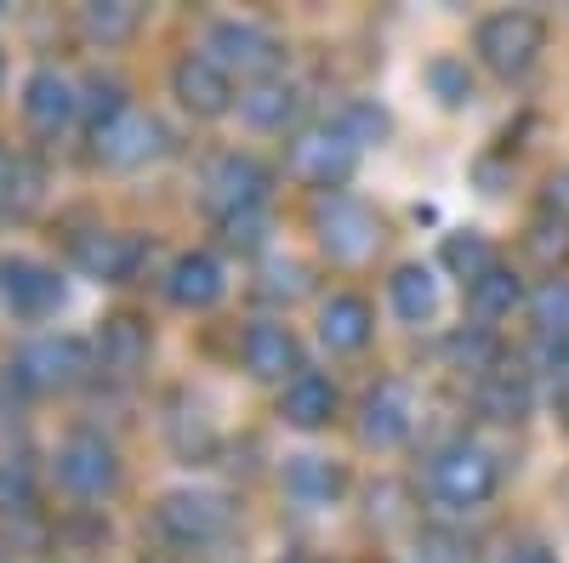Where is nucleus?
Segmentation results:
<instances>
[{
	"label": "nucleus",
	"mask_w": 569,
	"mask_h": 563,
	"mask_svg": "<svg viewBox=\"0 0 569 563\" xmlns=\"http://www.w3.org/2000/svg\"><path fill=\"white\" fill-rule=\"evenodd\" d=\"M472 52H479V63L496 74V80H525L541 52H547V18L541 12H490L479 29H472Z\"/></svg>",
	"instance_id": "nucleus-1"
},
{
	"label": "nucleus",
	"mask_w": 569,
	"mask_h": 563,
	"mask_svg": "<svg viewBox=\"0 0 569 563\" xmlns=\"http://www.w3.org/2000/svg\"><path fill=\"white\" fill-rule=\"evenodd\" d=\"M427 490L445 506H485L501 490V455L479 439H456L427 461Z\"/></svg>",
	"instance_id": "nucleus-2"
},
{
	"label": "nucleus",
	"mask_w": 569,
	"mask_h": 563,
	"mask_svg": "<svg viewBox=\"0 0 569 563\" xmlns=\"http://www.w3.org/2000/svg\"><path fill=\"white\" fill-rule=\"evenodd\" d=\"M359 154H365V143L342 125V120H325V125H308L297 143H291V177L297 182H308V188H319V194H337V188L359 171Z\"/></svg>",
	"instance_id": "nucleus-3"
},
{
	"label": "nucleus",
	"mask_w": 569,
	"mask_h": 563,
	"mask_svg": "<svg viewBox=\"0 0 569 563\" xmlns=\"http://www.w3.org/2000/svg\"><path fill=\"white\" fill-rule=\"evenodd\" d=\"M206 58H211L217 69H228V80H251V86H257V80H273L284 46H279L273 29H262V23H251V18H222V23H211V34H206Z\"/></svg>",
	"instance_id": "nucleus-4"
},
{
	"label": "nucleus",
	"mask_w": 569,
	"mask_h": 563,
	"mask_svg": "<svg viewBox=\"0 0 569 563\" xmlns=\"http://www.w3.org/2000/svg\"><path fill=\"white\" fill-rule=\"evenodd\" d=\"M313 233L330 262H370L376 245H382V222H376L370 205H359L353 194H325L313 211Z\"/></svg>",
	"instance_id": "nucleus-5"
},
{
	"label": "nucleus",
	"mask_w": 569,
	"mask_h": 563,
	"mask_svg": "<svg viewBox=\"0 0 569 563\" xmlns=\"http://www.w3.org/2000/svg\"><path fill=\"white\" fill-rule=\"evenodd\" d=\"M12 375H18L23 393H69L91 375V348L80 336H34L18 353Z\"/></svg>",
	"instance_id": "nucleus-6"
},
{
	"label": "nucleus",
	"mask_w": 569,
	"mask_h": 563,
	"mask_svg": "<svg viewBox=\"0 0 569 563\" xmlns=\"http://www.w3.org/2000/svg\"><path fill=\"white\" fill-rule=\"evenodd\" d=\"M228 524H233V506L211 490H171L154 506V530L171 546H211L217 535H228Z\"/></svg>",
	"instance_id": "nucleus-7"
},
{
	"label": "nucleus",
	"mask_w": 569,
	"mask_h": 563,
	"mask_svg": "<svg viewBox=\"0 0 569 563\" xmlns=\"http://www.w3.org/2000/svg\"><path fill=\"white\" fill-rule=\"evenodd\" d=\"M52 473H58V484H63L69 495L98 501V495H109V490L120 484V455H114V444L98 439V433H69V439L58 444V455H52Z\"/></svg>",
	"instance_id": "nucleus-8"
},
{
	"label": "nucleus",
	"mask_w": 569,
	"mask_h": 563,
	"mask_svg": "<svg viewBox=\"0 0 569 563\" xmlns=\"http://www.w3.org/2000/svg\"><path fill=\"white\" fill-rule=\"evenodd\" d=\"M273 188V171L257 160V154H222L211 171H206V211L222 222V217H240V211H262Z\"/></svg>",
	"instance_id": "nucleus-9"
},
{
	"label": "nucleus",
	"mask_w": 569,
	"mask_h": 563,
	"mask_svg": "<svg viewBox=\"0 0 569 563\" xmlns=\"http://www.w3.org/2000/svg\"><path fill=\"white\" fill-rule=\"evenodd\" d=\"M171 91H177V103H182L188 114H200V120L228 114L233 98H240V91H233V80H228V69H217L206 52H182V58H177Z\"/></svg>",
	"instance_id": "nucleus-10"
},
{
	"label": "nucleus",
	"mask_w": 569,
	"mask_h": 563,
	"mask_svg": "<svg viewBox=\"0 0 569 563\" xmlns=\"http://www.w3.org/2000/svg\"><path fill=\"white\" fill-rule=\"evenodd\" d=\"M410 428H416V393L405 382H393V375L376 382L359 404V439L376 444V450H393V444L410 439Z\"/></svg>",
	"instance_id": "nucleus-11"
},
{
	"label": "nucleus",
	"mask_w": 569,
	"mask_h": 563,
	"mask_svg": "<svg viewBox=\"0 0 569 563\" xmlns=\"http://www.w3.org/2000/svg\"><path fill=\"white\" fill-rule=\"evenodd\" d=\"M240 353H246V370L257 382H297L302 375V342H297L291 324H279V319H257L240 342Z\"/></svg>",
	"instance_id": "nucleus-12"
},
{
	"label": "nucleus",
	"mask_w": 569,
	"mask_h": 563,
	"mask_svg": "<svg viewBox=\"0 0 569 563\" xmlns=\"http://www.w3.org/2000/svg\"><path fill=\"white\" fill-rule=\"evenodd\" d=\"M0 296H7L18 319H46L63 302V279L34 257H7L0 262Z\"/></svg>",
	"instance_id": "nucleus-13"
},
{
	"label": "nucleus",
	"mask_w": 569,
	"mask_h": 563,
	"mask_svg": "<svg viewBox=\"0 0 569 563\" xmlns=\"http://www.w3.org/2000/svg\"><path fill=\"white\" fill-rule=\"evenodd\" d=\"M74 262L86 279H98V285H126V279H137V268L149 262V245L137 240V233H86V240L74 245Z\"/></svg>",
	"instance_id": "nucleus-14"
},
{
	"label": "nucleus",
	"mask_w": 569,
	"mask_h": 563,
	"mask_svg": "<svg viewBox=\"0 0 569 563\" xmlns=\"http://www.w3.org/2000/svg\"><path fill=\"white\" fill-rule=\"evenodd\" d=\"M91 143H98V160H103V165H120V171H131V165L154 160V154L166 149V125H160L154 114H137V109H126L114 125L91 131Z\"/></svg>",
	"instance_id": "nucleus-15"
},
{
	"label": "nucleus",
	"mask_w": 569,
	"mask_h": 563,
	"mask_svg": "<svg viewBox=\"0 0 569 563\" xmlns=\"http://www.w3.org/2000/svg\"><path fill=\"white\" fill-rule=\"evenodd\" d=\"M80 114V86L58 69H34L23 80V120L34 131H63Z\"/></svg>",
	"instance_id": "nucleus-16"
},
{
	"label": "nucleus",
	"mask_w": 569,
	"mask_h": 563,
	"mask_svg": "<svg viewBox=\"0 0 569 563\" xmlns=\"http://www.w3.org/2000/svg\"><path fill=\"white\" fill-rule=\"evenodd\" d=\"M222 291H228V279H222V262L211 251H182L171 262V273H166V296L177 308H194V313L200 308H217Z\"/></svg>",
	"instance_id": "nucleus-17"
},
{
	"label": "nucleus",
	"mask_w": 569,
	"mask_h": 563,
	"mask_svg": "<svg viewBox=\"0 0 569 563\" xmlns=\"http://www.w3.org/2000/svg\"><path fill=\"white\" fill-rule=\"evenodd\" d=\"M370 336H376V313H370L365 296L342 291V296H330V302L319 308V342H325L330 353H359Z\"/></svg>",
	"instance_id": "nucleus-18"
},
{
	"label": "nucleus",
	"mask_w": 569,
	"mask_h": 563,
	"mask_svg": "<svg viewBox=\"0 0 569 563\" xmlns=\"http://www.w3.org/2000/svg\"><path fill=\"white\" fill-rule=\"evenodd\" d=\"M472 404H479V415L490 421H525L536 393H530V375L518 370V364H496L479 375V388H472Z\"/></svg>",
	"instance_id": "nucleus-19"
},
{
	"label": "nucleus",
	"mask_w": 569,
	"mask_h": 563,
	"mask_svg": "<svg viewBox=\"0 0 569 563\" xmlns=\"http://www.w3.org/2000/svg\"><path fill=\"white\" fill-rule=\"evenodd\" d=\"M279 415L291 421V428H302V433L325 428V421L337 415V382H330V375H319V370H302L297 382H284Z\"/></svg>",
	"instance_id": "nucleus-20"
},
{
	"label": "nucleus",
	"mask_w": 569,
	"mask_h": 563,
	"mask_svg": "<svg viewBox=\"0 0 569 563\" xmlns=\"http://www.w3.org/2000/svg\"><path fill=\"white\" fill-rule=\"evenodd\" d=\"M98 359H103L114 375H137L142 364H149V324L131 319V313L103 319V331H98Z\"/></svg>",
	"instance_id": "nucleus-21"
},
{
	"label": "nucleus",
	"mask_w": 569,
	"mask_h": 563,
	"mask_svg": "<svg viewBox=\"0 0 569 563\" xmlns=\"http://www.w3.org/2000/svg\"><path fill=\"white\" fill-rule=\"evenodd\" d=\"M240 114L257 131H284V125L302 114V91L291 80H257V86L240 91Z\"/></svg>",
	"instance_id": "nucleus-22"
},
{
	"label": "nucleus",
	"mask_w": 569,
	"mask_h": 563,
	"mask_svg": "<svg viewBox=\"0 0 569 563\" xmlns=\"http://www.w3.org/2000/svg\"><path fill=\"white\" fill-rule=\"evenodd\" d=\"M388 302H393V313H399V319L421 324L427 313L439 308V285H433V273H427L421 262L393 268V279H388Z\"/></svg>",
	"instance_id": "nucleus-23"
},
{
	"label": "nucleus",
	"mask_w": 569,
	"mask_h": 563,
	"mask_svg": "<svg viewBox=\"0 0 569 563\" xmlns=\"http://www.w3.org/2000/svg\"><path fill=\"white\" fill-rule=\"evenodd\" d=\"M530 324L536 336L558 353H569V279H547V285L530 296Z\"/></svg>",
	"instance_id": "nucleus-24"
},
{
	"label": "nucleus",
	"mask_w": 569,
	"mask_h": 563,
	"mask_svg": "<svg viewBox=\"0 0 569 563\" xmlns=\"http://www.w3.org/2000/svg\"><path fill=\"white\" fill-rule=\"evenodd\" d=\"M80 29L98 46H120L142 29V7H131V0H91V7H80Z\"/></svg>",
	"instance_id": "nucleus-25"
},
{
	"label": "nucleus",
	"mask_w": 569,
	"mask_h": 563,
	"mask_svg": "<svg viewBox=\"0 0 569 563\" xmlns=\"http://www.w3.org/2000/svg\"><path fill=\"white\" fill-rule=\"evenodd\" d=\"M518 302H525V285H518V273L501 268V262L485 279H472V285H467V308L479 313V319H507Z\"/></svg>",
	"instance_id": "nucleus-26"
},
{
	"label": "nucleus",
	"mask_w": 569,
	"mask_h": 563,
	"mask_svg": "<svg viewBox=\"0 0 569 563\" xmlns=\"http://www.w3.org/2000/svg\"><path fill=\"white\" fill-rule=\"evenodd\" d=\"M525 251L541 262V268H569V217H558V211H541L530 228H525Z\"/></svg>",
	"instance_id": "nucleus-27"
},
{
	"label": "nucleus",
	"mask_w": 569,
	"mask_h": 563,
	"mask_svg": "<svg viewBox=\"0 0 569 563\" xmlns=\"http://www.w3.org/2000/svg\"><path fill=\"white\" fill-rule=\"evenodd\" d=\"M445 268L461 279V285H472V279H485L490 268H496V245L485 240V233H450L445 240Z\"/></svg>",
	"instance_id": "nucleus-28"
},
{
	"label": "nucleus",
	"mask_w": 569,
	"mask_h": 563,
	"mask_svg": "<svg viewBox=\"0 0 569 563\" xmlns=\"http://www.w3.org/2000/svg\"><path fill=\"white\" fill-rule=\"evenodd\" d=\"M126 109H131V103H126V86H120L114 74H98V80H86V91H80V114L91 120V131L114 125V120H120Z\"/></svg>",
	"instance_id": "nucleus-29"
},
{
	"label": "nucleus",
	"mask_w": 569,
	"mask_h": 563,
	"mask_svg": "<svg viewBox=\"0 0 569 563\" xmlns=\"http://www.w3.org/2000/svg\"><path fill=\"white\" fill-rule=\"evenodd\" d=\"M40 501V484L23 461H0V519H23Z\"/></svg>",
	"instance_id": "nucleus-30"
},
{
	"label": "nucleus",
	"mask_w": 569,
	"mask_h": 563,
	"mask_svg": "<svg viewBox=\"0 0 569 563\" xmlns=\"http://www.w3.org/2000/svg\"><path fill=\"white\" fill-rule=\"evenodd\" d=\"M222 245L228 251H262L268 240V211H240V217H222Z\"/></svg>",
	"instance_id": "nucleus-31"
},
{
	"label": "nucleus",
	"mask_w": 569,
	"mask_h": 563,
	"mask_svg": "<svg viewBox=\"0 0 569 563\" xmlns=\"http://www.w3.org/2000/svg\"><path fill=\"white\" fill-rule=\"evenodd\" d=\"M291 484H297V490H313V495H337V490H342V473H325L319 455H302V461L291 466Z\"/></svg>",
	"instance_id": "nucleus-32"
},
{
	"label": "nucleus",
	"mask_w": 569,
	"mask_h": 563,
	"mask_svg": "<svg viewBox=\"0 0 569 563\" xmlns=\"http://www.w3.org/2000/svg\"><path fill=\"white\" fill-rule=\"evenodd\" d=\"M337 120H342V125L359 137V143H376V137L388 131V114H382V109H370V103H348Z\"/></svg>",
	"instance_id": "nucleus-33"
},
{
	"label": "nucleus",
	"mask_w": 569,
	"mask_h": 563,
	"mask_svg": "<svg viewBox=\"0 0 569 563\" xmlns=\"http://www.w3.org/2000/svg\"><path fill=\"white\" fill-rule=\"evenodd\" d=\"M496 563H558V557H552L547 541H507V546L496 552Z\"/></svg>",
	"instance_id": "nucleus-34"
},
{
	"label": "nucleus",
	"mask_w": 569,
	"mask_h": 563,
	"mask_svg": "<svg viewBox=\"0 0 569 563\" xmlns=\"http://www.w3.org/2000/svg\"><path fill=\"white\" fill-rule=\"evenodd\" d=\"M421 546H427V563H461L456 557V535H445V530H427Z\"/></svg>",
	"instance_id": "nucleus-35"
},
{
	"label": "nucleus",
	"mask_w": 569,
	"mask_h": 563,
	"mask_svg": "<svg viewBox=\"0 0 569 563\" xmlns=\"http://www.w3.org/2000/svg\"><path fill=\"white\" fill-rule=\"evenodd\" d=\"M547 211H558V217H569V171H558V177L547 182Z\"/></svg>",
	"instance_id": "nucleus-36"
},
{
	"label": "nucleus",
	"mask_w": 569,
	"mask_h": 563,
	"mask_svg": "<svg viewBox=\"0 0 569 563\" xmlns=\"http://www.w3.org/2000/svg\"><path fill=\"white\" fill-rule=\"evenodd\" d=\"M433 80H439V86L450 91V103H461V98H472V86H467V80H456V74H450V63H433Z\"/></svg>",
	"instance_id": "nucleus-37"
},
{
	"label": "nucleus",
	"mask_w": 569,
	"mask_h": 563,
	"mask_svg": "<svg viewBox=\"0 0 569 563\" xmlns=\"http://www.w3.org/2000/svg\"><path fill=\"white\" fill-rule=\"evenodd\" d=\"M558 415L569 421V375H563V382H558Z\"/></svg>",
	"instance_id": "nucleus-38"
},
{
	"label": "nucleus",
	"mask_w": 569,
	"mask_h": 563,
	"mask_svg": "<svg viewBox=\"0 0 569 563\" xmlns=\"http://www.w3.org/2000/svg\"><path fill=\"white\" fill-rule=\"evenodd\" d=\"M0 86H7V58H0Z\"/></svg>",
	"instance_id": "nucleus-39"
}]
</instances>
